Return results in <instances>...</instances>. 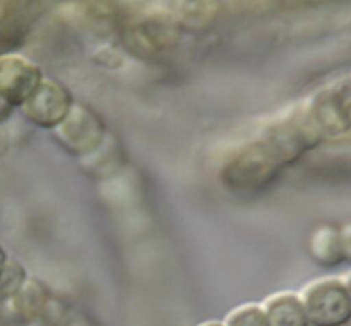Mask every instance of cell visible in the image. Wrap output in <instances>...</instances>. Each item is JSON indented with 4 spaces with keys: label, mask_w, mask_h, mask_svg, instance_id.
Returning <instances> with one entry per match:
<instances>
[{
    "label": "cell",
    "mask_w": 351,
    "mask_h": 326,
    "mask_svg": "<svg viewBox=\"0 0 351 326\" xmlns=\"http://www.w3.org/2000/svg\"><path fill=\"white\" fill-rule=\"evenodd\" d=\"M285 167L274 148L264 137L245 144L223 168V182L239 191H256L269 184Z\"/></svg>",
    "instance_id": "cell-1"
},
{
    "label": "cell",
    "mask_w": 351,
    "mask_h": 326,
    "mask_svg": "<svg viewBox=\"0 0 351 326\" xmlns=\"http://www.w3.org/2000/svg\"><path fill=\"white\" fill-rule=\"evenodd\" d=\"M263 137L274 148L283 165H288L319 146L326 136L304 105L273 124Z\"/></svg>",
    "instance_id": "cell-2"
},
{
    "label": "cell",
    "mask_w": 351,
    "mask_h": 326,
    "mask_svg": "<svg viewBox=\"0 0 351 326\" xmlns=\"http://www.w3.org/2000/svg\"><path fill=\"white\" fill-rule=\"evenodd\" d=\"M300 301L311 326H345L351 321V304L341 278L326 277L311 281L302 290Z\"/></svg>",
    "instance_id": "cell-3"
},
{
    "label": "cell",
    "mask_w": 351,
    "mask_h": 326,
    "mask_svg": "<svg viewBox=\"0 0 351 326\" xmlns=\"http://www.w3.org/2000/svg\"><path fill=\"white\" fill-rule=\"evenodd\" d=\"M324 136H343L351 130V78L319 89L307 105Z\"/></svg>",
    "instance_id": "cell-4"
},
{
    "label": "cell",
    "mask_w": 351,
    "mask_h": 326,
    "mask_svg": "<svg viewBox=\"0 0 351 326\" xmlns=\"http://www.w3.org/2000/svg\"><path fill=\"white\" fill-rule=\"evenodd\" d=\"M64 150L74 156H86L98 150L105 139V124L84 103H74L67 119L53 130Z\"/></svg>",
    "instance_id": "cell-5"
},
{
    "label": "cell",
    "mask_w": 351,
    "mask_h": 326,
    "mask_svg": "<svg viewBox=\"0 0 351 326\" xmlns=\"http://www.w3.org/2000/svg\"><path fill=\"white\" fill-rule=\"evenodd\" d=\"M129 50L139 55H153L167 50L178 38L177 21L168 12L141 14L129 21L123 30Z\"/></svg>",
    "instance_id": "cell-6"
},
{
    "label": "cell",
    "mask_w": 351,
    "mask_h": 326,
    "mask_svg": "<svg viewBox=\"0 0 351 326\" xmlns=\"http://www.w3.org/2000/svg\"><path fill=\"white\" fill-rule=\"evenodd\" d=\"M43 81L41 69L29 58L14 51L0 54V98L12 108H21Z\"/></svg>",
    "instance_id": "cell-7"
},
{
    "label": "cell",
    "mask_w": 351,
    "mask_h": 326,
    "mask_svg": "<svg viewBox=\"0 0 351 326\" xmlns=\"http://www.w3.org/2000/svg\"><path fill=\"white\" fill-rule=\"evenodd\" d=\"M74 98L60 82L45 79L34 95L21 106L23 115L41 129L55 130L71 113Z\"/></svg>",
    "instance_id": "cell-8"
},
{
    "label": "cell",
    "mask_w": 351,
    "mask_h": 326,
    "mask_svg": "<svg viewBox=\"0 0 351 326\" xmlns=\"http://www.w3.org/2000/svg\"><path fill=\"white\" fill-rule=\"evenodd\" d=\"M50 299L51 294L43 281L36 280V278H27L24 287L5 304L12 319L27 326L43 311Z\"/></svg>",
    "instance_id": "cell-9"
},
{
    "label": "cell",
    "mask_w": 351,
    "mask_h": 326,
    "mask_svg": "<svg viewBox=\"0 0 351 326\" xmlns=\"http://www.w3.org/2000/svg\"><path fill=\"white\" fill-rule=\"evenodd\" d=\"M308 253L312 259L324 268H335L345 263L341 232L335 225H319L308 237Z\"/></svg>",
    "instance_id": "cell-10"
},
{
    "label": "cell",
    "mask_w": 351,
    "mask_h": 326,
    "mask_svg": "<svg viewBox=\"0 0 351 326\" xmlns=\"http://www.w3.org/2000/svg\"><path fill=\"white\" fill-rule=\"evenodd\" d=\"M269 326H311L300 295L283 292L267 299L263 305Z\"/></svg>",
    "instance_id": "cell-11"
},
{
    "label": "cell",
    "mask_w": 351,
    "mask_h": 326,
    "mask_svg": "<svg viewBox=\"0 0 351 326\" xmlns=\"http://www.w3.org/2000/svg\"><path fill=\"white\" fill-rule=\"evenodd\" d=\"M27 281L26 268L16 259L7 261L0 270V302H9Z\"/></svg>",
    "instance_id": "cell-12"
},
{
    "label": "cell",
    "mask_w": 351,
    "mask_h": 326,
    "mask_svg": "<svg viewBox=\"0 0 351 326\" xmlns=\"http://www.w3.org/2000/svg\"><path fill=\"white\" fill-rule=\"evenodd\" d=\"M10 3L0 2V47H10L24 36L23 19Z\"/></svg>",
    "instance_id": "cell-13"
},
{
    "label": "cell",
    "mask_w": 351,
    "mask_h": 326,
    "mask_svg": "<svg viewBox=\"0 0 351 326\" xmlns=\"http://www.w3.org/2000/svg\"><path fill=\"white\" fill-rule=\"evenodd\" d=\"M225 326H269L263 305L243 304L226 316Z\"/></svg>",
    "instance_id": "cell-14"
},
{
    "label": "cell",
    "mask_w": 351,
    "mask_h": 326,
    "mask_svg": "<svg viewBox=\"0 0 351 326\" xmlns=\"http://www.w3.org/2000/svg\"><path fill=\"white\" fill-rule=\"evenodd\" d=\"M67 307L60 299L51 295L50 301L43 307V311L36 316L34 321L27 326H67Z\"/></svg>",
    "instance_id": "cell-15"
},
{
    "label": "cell",
    "mask_w": 351,
    "mask_h": 326,
    "mask_svg": "<svg viewBox=\"0 0 351 326\" xmlns=\"http://www.w3.org/2000/svg\"><path fill=\"white\" fill-rule=\"evenodd\" d=\"M341 232V244H343V254H345V263L351 264V222L345 223L339 229Z\"/></svg>",
    "instance_id": "cell-16"
},
{
    "label": "cell",
    "mask_w": 351,
    "mask_h": 326,
    "mask_svg": "<svg viewBox=\"0 0 351 326\" xmlns=\"http://www.w3.org/2000/svg\"><path fill=\"white\" fill-rule=\"evenodd\" d=\"M12 112H14L12 106H10L5 100L0 98V124L5 122V120L12 115Z\"/></svg>",
    "instance_id": "cell-17"
},
{
    "label": "cell",
    "mask_w": 351,
    "mask_h": 326,
    "mask_svg": "<svg viewBox=\"0 0 351 326\" xmlns=\"http://www.w3.org/2000/svg\"><path fill=\"white\" fill-rule=\"evenodd\" d=\"M7 261H9V256H7L5 249H3V247L0 246V270H2V268L5 266Z\"/></svg>",
    "instance_id": "cell-18"
},
{
    "label": "cell",
    "mask_w": 351,
    "mask_h": 326,
    "mask_svg": "<svg viewBox=\"0 0 351 326\" xmlns=\"http://www.w3.org/2000/svg\"><path fill=\"white\" fill-rule=\"evenodd\" d=\"M343 281H345V287H346V292H348V299H350V304H351V273Z\"/></svg>",
    "instance_id": "cell-19"
},
{
    "label": "cell",
    "mask_w": 351,
    "mask_h": 326,
    "mask_svg": "<svg viewBox=\"0 0 351 326\" xmlns=\"http://www.w3.org/2000/svg\"><path fill=\"white\" fill-rule=\"evenodd\" d=\"M201 326H225V325H223V323H216V321H208V323H204V325H201Z\"/></svg>",
    "instance_id": "cell-20"
}]
</instances>
